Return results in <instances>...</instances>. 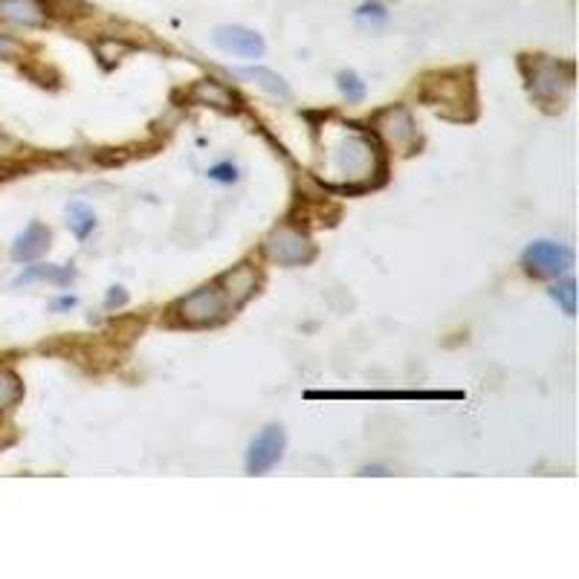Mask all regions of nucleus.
Instances as JSON below:
<instances>
[{
	"mask_svg": "<svg viewBox=\"0 0 579 579\" xmlns=\"http://www.w3.org/2000/svg\"><path fill=\"white\" fill-rule=\"evenodd\" d=\"M264 252L270 261L276 264H284V267H299V264H310L313 255H316V244L299 232L293 226H284V229H276L267 244H264Z\"/></svg>",
	"mask_w": 579,
	"mask_h": 579,
	"instance_id": "20e7f679",
	"label": "nucleus"
},
{
	"mask_svg": "<svg viewBox=\"0 0 579 579\" xmlns=\"http://www.w3.org/2000/svg\"><path fill=\"white\" fill-rule=\"evenodd\" d=\"M128 302V296L122 293V287H113L111 296H108V307H113V304H125Z\"/></svg>",
	"mask_w": 579,
	"mask_h": 579,
	"instance_id": "5701e85b",
	"label": "nucleus"
},
{
	"mask_svg": "<svg viewBox=\"0 0 579 579\" xmlns=\"http://www.w3.org/2000/svg\"><path fill=\"white\" fill-rule=\"evenodd\" d=\"M386 21H388V12L380 0L362 3V6L357 9V24L362 29H371V32H377V29L386 27Z\"/></svg>",
	"mask_w": 579,
	"mask_h": 579,
	"instance_id": "f3484780",
	"label": "nucleus"
},
{
	"mask_svg": "<svg viewBox=\"0 0 579 579\" xmlns=\"http://www.w3.org/2000/svg\"><path fill=\"white\" fill-rule=\"evenodd\" d=\"M574 255L571 249L562 247V244H553V241H536L524 249L522 267L536 278H556L562 273H568Z\"/></svg>",
	"mask_w": 579,
	"mask_h": 579,
	"instance_id": "39448f33",
	"label": "nucleus"
},
{
	"mask_svg": "<svg viewBox=\"0 0 579 579\" xmlns=\"http://www.w3.org/2000/svg\"><path fill=\"white\" fill-rule=\"evenodd\" d=\"M47 249H50V229H47L44 223L32 221L27 229L15 238V244H12V258H15L18 264H27V261L41 258Z\"/></svg>",
	"mask_w": 579,
	"mask_h": 579,
	"instance_id": "f8f14e48",
	"label": "nucleus"
},
{
	"mask_svg": "<svg viewBox=\"0 0 579 579\" xmlns=\"http://www.w3.org/2000/svg\"><path fill=\"white\" fill-rule=\"evenodd\" d=\"M238 76L241 79H247V82L258 84L261 90H267L270 96H278V99H290V87L287 82L273 73V70H267V67H244V70H238Z\"/></svg>",
	"mask_w": 579,
	"mask_h": 579,
	"instance_id": "4468645a",
	"label": "nucleus"
},
{
	"mask_svg": "<svg viewBox=\"0 0 579 579\" xmlns=\"http://www.w3.org/2000/svg\"><path fill=\"white\" fill-rule=\"evenodd\" d=\"M21 53H24V44L18 38H12V35L0 32V61H9V58L21 56Z\"/></svg>",
	"mask_w": 579,
	"mask_h": 579,
	"instance_id": "412c9836",
	"label": "nucleus"
},
{
	"mask_svg": "<svg viewBox=\"0 0 579 579\" xmlns=\"http://www.w3.org/2000/svg\"><path fill=\"white\" fill-rule=\"evenodd\" d=\"M336 166L351 183L357 180L362 186H368V177L380 171V148L374 145V139L354 134L342 139V145L336 148Z\"/></svg>",
	"mask_w": 579,
	"mask_h": 579,
	"instance_id": "f257e3e1",
	"label": "nucleus"
},
{
	"mask_svg": "<svg viewBox=\"0 0 579 579\" xmlns=\"http://www.w3.org/2000/svg\"><path fill=\"white\" fill-rule=\"evenodd\" d=\"M0 21L15 27H44L47 12L35 0H0Z\"/></svg>",
	"mask_w": 579,
	"mask_h": 579,
	"instance_id": "ddd939ff",
	"label": "nucleus"
},
{
	"mask_svg": "<svg viewBox=\"0 0 579 579\" xmlns=\"http://www.w3.org/2000/svg\"><path fill=\"white\" fill-rule=\"evenodd\" d=\"M215 47L223 50L226 56H238V58H261L264 56V38L255 32V29L247 27H218L215 35H212Z\"/></svg>",
	"mask_w": 579,
	"mask_h": 579,
	"instance_id": "6e6552de",
	"label": "nucleus"
},
{
	"mask_svg": "<svg viewBox=\"0 0 579 579\" xmlns=\"http://www.w3.org/2000/svg\"><path fill=\"white\" fill-rule=\"evenodd\" d=\"M551 299L565 310V316H574L577 313V284H574V278H565V281L553 284Z\"/></svg>",
	"mask_w": 579,
	"mask_h": 579,
	"instance_id": "6ab92c4d",
	"label": "nucleus"
},
{
	"mask_svg": "<svg viewBox=\"0 0 579 579\" xmlns=\"http://www.w3.org/2000/svg\"><path fill=\"white\" fill-rule=\"evenodd\" d=\"M374 128L400 154H409L414 148V142H417V128H414L412 113L406 111V108H386V111H380L374 116Z\"/></svg>",
	"mask_w": 579,
	"mask_h": 579,
	"instance_id": "423d86ee",
	"label": "nucleus"
},
{
	"mask_svg": "<svg viewBox=\"0 0 579 579\" xmlns=\"http://www.w3.org/2000/svg\"><path fill=\"white\" fill-rule=\"evenodd\" d=\"M255 287H258V276H255V270L247 267V264L229 270V273L221 276V281H218V290H221L223 299H226V304H229L232 310H238L241 304L247 302L249 296L255 293Z\"/></svg>",
	"mask_w": 579,
	"mask_h": 579,
	"instance_id": "9b49d317",
	"label": "nucleus"
},
{
	"mask_svg": "<svg viewBox=\"0 0 579 579\" xmlns=\"http://www.w3.org/2000/svg\"><path fill=\"white\" fill-rule=\"evenodd\" d=\"M284 446H287V435L281 426H267L255 441L249 443L247 452V472L249 475H264L276 467L284 455Z\"/></svg>",
	"mask_w": 579,
	"mask_h": 579,
	"instance_id": "0eeeda50",
	"label": "nucleus"
},
{
	"mask_svg": "<svg viewBox=\"0 0 579 579\" xmlns=\"http://www.w3.org/2000/svg\"><path fill=\"white\" fill-rule=\"evenodd\" d=\"M336 87L342 90V96H345L351 105H359V102L365 99V82L359 79L354 70H342V73L336 76Z\"/></svg>",
	"mask_w": 579,
	"mask_h": 579,
	"instance_id": "aec40b11",
	"label": "nucleus"
},
{
	"mask_svg": "<svg viewBox=\"0 0 579 579\" xmlns=\"http://www.w3.org/2000/svg\"><path fill=\"white\" fill-rule=\"evenodd\" d=\"M67 226H70V232L84 241L93 229H96V215H93V209L82 203V200H76V203H70L67 206Z\"/></svg>",
	"mask_w": 579,
	"mask_h": 579,
	"instance_id": "dca6fc26",
	"label": "nucleus"
},
{
	"mask_svg": "<svg viewBox=\"0 0 579 579\" xmlns=\"http://www.w3.org/2000/svg\"><path fill=\"white\" fill-rule=\"evenodd\" d=\"M574 87V64H562L553 58H536L530 73V93L542 105H559L565 93Z\"/></svg>",
	"mask_w": 579,
	"mask_h": 579,
	"instance_id": "f03ea898",
	"label": "nucleus"
},
{
	"mask_svg": "<svg viewBox=\"0 0 579 579\" xmlns=\"http://www.w3.org/2000/svg\"><path fill=\"white\" fill-rule=\"evenodd\" d=\"M21 394H24L21 380H18L12 371L0 368V412H3V409H12V406L21 400Z\"/></svg>",
	"mask_w": 579,
	"mask_h": 579,
	"instance_id": "a211bd4d",
	"label": "nucleus"
},
{
	"mask_svg": "<svg viewBox=\"0 0 579 579\" xmlns=\"http://www.w3.org/2000/svg\"><path fill=\"white\" fill-rule=\"evenodd\" d=\"M209 177L212 180H218V183H235L238 180V168L229 166V163H223V166H215L209 171Z\"/></svg>",
	"mask_w": 579,
	"mask_h": 579,
	"instance_id": "4be33fe9",
	"label": "nucleus"
},
{
	"mask_svg": "<svg viewBox=\"0 0 579 579\" xmlns=\"http://www.w3.org/2000/svg\"><path fill=\"white\" fill-rule=\"evenodd\" d=\"M177 313L192 328H209V325H218V322L226 319L229 304H226L223 293L218 290V284H212V287H200V290H194L192 296L180 299L177 302Z\"/></svg>",
	"mask_w": 579,
	"mask_h": 579,
	"instance_id": "7ed1b4c3",
	"label": "nucleus"
},
{
	"mask_svg": "<svg viewBox=\"0 0 579 579\" xmlns=\"http://www.w3.org/2000/svg\"><path fill=\"white\" fill-rule=\"evenodd\" d=\"M76 278L73 267H56V264H41V267H29L21 276L15 278V284H29V281H53V284H70Z\"/></svg>",
	"mask_w": 579,
	"mask_h": 579,
	"instance_id": "2eb2a0df",
	"label": "nucleus"
},
{
	"mask_svg": "<svg viewBox=\"0 0 579 579\" xmlns=\"http://www.w3.org/2000/svg\"><path fill=\"white\" fill-rule=\"evenodd\" d=\"M6 148H12V139L6 137L3 131H0V154H6Z\"/></svg>",
	"mask_w": 579,
	"mask_h": 579,
	"instance_id": "b1692460",
	"label": "nucleus"
},
{
	"mask_svg": "<svg viewBox=\"0 0 579 579\" xmlns=\"http://www.w3.org/2000/svg\"><path fill=\"white\" fill-rule=\"evenodd\" d=\"M76 304V299L70 296V299H61V302H56V310H61V307H73Z\"/></svg>",
	"mask_w": 579,
	"mask_h": 579,
	"instance_id": "393cba45",
	"label": "nucleus"
},
{
	"mask_svg": "<svg viewBox=\"0 0 579 579\" xmlns=\"http://www.w3.org/2000/svg\"><path fill=\"white\" fill-rule=\"evenodd\" d=\"M464 93H472V90H469V82H461V73H455V76H449V73L432 76L426 82V87H423V99L432 108L446 113V116H449L452 105H464Z\"/></svg>",
	"mask_w": 579,
	"mask_h": 579,
	"instance_id": "1a4fd4ad",
	"label": "nucleus"
},
{
	"mask_svg": "<svg viewBox=\"0 0 579 579\" xmlns=\"http://www.w3.org/2000/svg\"><path fill=\"white\" fill-rule=\"evenodd\" d=\"M189 99H192L194 105H206V108H215V111L223 113H232L241 108V99L226 84L218 82V79H200L189 90Z\"/></svg>",
	"mask_w": 579,
	"mask_h": 579,
	"instance_id": "9d476101",
	"label": "nucleus"
}]
</instances>
